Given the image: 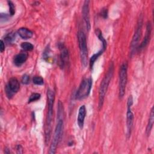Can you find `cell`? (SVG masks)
Wrapping results in <instances>:
<instances>
[{"instance_id":"11","label":"cell","mask_w":154,"mask_h":154,"mask_svg":"<svg viewBox=\"0 0 154 154\" xmlns=\"http://www.w3.org/2000/svg\"><path fill=\"white\" fill-rule=\"evenodd\" d=\"M89 1H85L82 6V17L85 25V27L87 31H89L91 28L90 20V10H89Z\"/></svg>"},{"instance_id":"17","label":"cell","mask_w":154,"mask_h":154,"mask_svg":"<svg viewBox=\"0 0 154 154\" xmlns=\"http://www.w3.org/2000/svg\"><path fill=\"white\" fill-rule=\"evenodd\" d=\"M96 34L97 35L98 38L101 41V42L102 43V49L104 51L106 49V45H107L106 41L105 39V38L103 37V35L102 34L101 31L99 28L96 29Z\"/></svg>"},{"instance_id":"8","label":"cell","mask_w":154,"mask_h":154,"mask_svg":"<svg viewBox=\"0 0 154 154\" xmlns=\"http://www.w3.org/2000/svg\"><path fill=\"white\" fill-rule=\"evenodd\" d=\"M133 104V98L131 95L129 96L127 101V112H126V135L129 138L131 136L132 128L134 122V114L131 110V107Z\"/></svg>"},{"instance_id":"15","label":"cell","mask_w":154,"mask_h":154,"mask_svg":"<svg viewBox=\"0 0 154 154\" xmlns=\"http://www.w3.org/2000/svg\"><path fill=\"white\" fill-rule=\"evenodd\" d=\"M17 34L22 39H29L33 35V32L26 28H20L17 30Z\"/></svg>"},{"instance_id":"7","label":"cell","mask_w":154,"mask_h":154,"mask_svg":"<svg viewBox=\"0 0 154 154\" xmlns=\"http://www.w3.org/2000/svg\"><path fill=\"white\" fill-rule=\"evenodd\" d=\"M142 27H143V16L141 15L138 20L136 30L132 37L131 43V54L132 55L135 53L136 50H137L138 42L141 36L142 33Z\"/></svg>"},{"instance_id":"22","label":"cell","mask_w":154,"mask_h":154,"mask_svg":"<svg viewBox=\"0 0 154 154\" xmlns=\"http://www.w3.org/2000/svg\"><path fill=\"white\" fill-rule=\"evenodd\" d=\"M32 82L34 84L38 85H42L44 84V80L42 77L40 76H35L32 79Z\"/></svg>"},{"instance_id":"27","label":"cell","mask_w":154,"mask_h":154,"mask_svg":"<svg viewBox=\"0 0 154 154\" xmlns=\"http://www.w3.org/2000/svg\"><path fill=\"white\" fill-rule=\"evenodd\" d=\"M0 43V51L1 52H3L5 50V43L2 40H1Z\"/></svg>"},{"instance_id":"20","label":"cell","mask_w":154,"mask_h":154,"mask_svg":"<svg viewBox=\"0 0 154 154\" xmlns=\"http://www.w3.org/2000/svg\"><path fill=\"white\" fill-rule=\"evenodd\" d=\"M20 46L25 51H31L34 49L33 45L29 42H23L22 43Z\"/></svg>"},{"instance_id":"12","label":"cell","mask_w":154,"mask_h":154,"mask_svg":"<svg viewBox=\"0 0 154 154\" xmlns=\"http://www.w3.org/2000/svg\"><path fill=\"white\" fill-rule=\"evenodd\" d=\"M151 32H152V25L150 22H148L146 25V34L144 35V37L140 45L139 46H138L137 50L141 51L143 50L144 48L146 47V46L148 45L149 42L150 40V35H151Z\"/></svg>"},{"instance_id":"2","label":"cell","mask_w":154,"mask_h":154,"mask_svg":"<svg viewBox=\"0 0 154 154\" xmlns=\"http://www.w3.org/2000/svg\"><path fill=\"white\" fill-rule=\"evenodd\" d=\"M113 73H114V64L112 62H111L109 64L107 73L105 75L103 79H102L100 85V87L99 90V102H98V108L99 110L102 108L103 106L105 94L108 90L110 81L111 80V78L112 77Z\"/></svg>"},{"instance_id":"16","label":"cell","mask_w":154,"mask_h":154,"mask_svg":"<svg viewBox=\"0 0 154 154\" xmlns=\"http://www.w3.org/2000/svg\"><path fill=\"white\" fill-rule=\"evenodd\" d=\"M153 122H154V113H153V107H152V109H151V111H150L148 123H147V127H146V134L147 135H150L151 130L153 128Z\"/></svg>"},{"instance_id":"3","label":"cell","mask_w":154,"mask_h":154,"mask_svg":"<svg viewBox=\"0 0 154 154\" xmlns=\"http://www.w3.org/2000/svg\"><path fill=\"white\" fill-rule=\"evenodd\" d=\"M63 129H64V120L63 118H57V122L55 126L53 139L52 140L49 153L54 154L56 152L57 147L60 143L63 134Z\"/></svg>"},{"instance_id":"29","label":"cell","mask_w":154,"mask_h":154,"mask_svg":"<svg viewBox=\"0 0 154 154\" xmlns=\"http://www.w3.org/2000/svg\"><path fill=\"white\" fill-rule=\"evenodd\" d=\"M5 153H10V150H8V149H7V148H6L5 149Z\"/></svg>"},{"instance_id":"19","label":"cell","mask_w":154,"mask_h":154,"mask_svg":"<svg viewBox=\"0 0 154 154\" xmlns=\"http://www.w3.org/2000/svg\"><path fill=\"white\" fill-rule=\"evenodd\" d=\"M15 38H16V34L13 32H10V33L7 34L5 36L4 40L7 43L9 44V43H11L12 42H13L15 40Z\"/></svg>"},{"instance_id":"25","label":"cell","mask_w":154,"mask_h":154,"mask_svg":"<svg viewBox=\"0 0 154 154\" xmlns=\"http://www.w3.org/2000/svg\"><path fill=\"white\" fill-rule=\"evenodd\" d=\"M29 81H30V78H29V75H28L26 74H25L22 76V79H21V81H22V84L27 85L29 83Z\"/></svg>"},{"instance_id":"6","label":"cell","mask_w":154,"mask_h":154,"mask_svg":"<svg viewBox=\"0 0 154 154\" xmlns=\"http://www.w3.org/2000/svg\"><path fill=\"white\" fill-rule=\"evenodd\" d=\"M128 64L123 63L120 68L119 70V96L120 99H122L125 94L126 87L128 79Z\"/></svg>"},{"instance_id":"21","label":"cell","mask_w":154,"mask_h":154,"mask_svg":"<svg viewBox=\"0 0 154 154\" xmlns=\"http://www.w3.org/2000/svg\"><path fill=\"white\" fill-rule=\"evenodd\" d=\"M40 97H41V95L40 93H32L28 99V103H31V102L38 100L40 99Z\"/></svg>"},{"instance_id":"4","label":"cell","mask_w":154,"mask_h":154,"mask_svg":"<svg viewBox=\"0 0 154 154\" xmlns=\"http://www.w3.org/2000/svg\"><path fill=\"white\" fill-rule=\"evenodd\" d=\"M78 41L79 48L80 57L81 64L83 67H86L87 65L88 49L86 42V37L83 31L80 30L78 32Z\"/></svg>"},{"instance_id":"23","label":"cell","mask_w":154,"mask_h":154,"mask_svg":"<svg viewBox=\"0 0 154 154\" xmlns=\"http://www.w3.org/2000/svg\"><path fill=\"white\" fill-rule=\"evenodd\" d=\"M8 7H9V11H10V14L11 16H13L15 13V6L14 4L11 1H7Z\"/></svg>"},{"instance_id":"9","label":"cell","mask_w":154,"mask_h":154,"mask_svg":"<svg viewBox=\"0 0 154 154\" xmlns=\"http://www.w3.org/2000/svg\"><path fill=\"white\" fill-rule=\"evenodd\" d=\"M20 88V84L19 81L16 78H11L5 88V91L7 97L8 99H11L14 94L16 93Z\"/></svg>"},{"instance_id":"14","label":"cell","mask_w":154,"mask_h":154,"mask_svg":"<svg viewBox=\"0 0 154 154\" xmlns=\"http://www.w3.org/2000/svg\"><path fill=\"white\" fill-rule=\"evenodd\" d=\"M28 55L27 53H20L17 54L13 59L14 64L16 66H22L27 60Z\"/></svg>"},{"instance_id":"1","label":"cell","mask_w":154,"mask_h":154,"mask_svg":"<svg viewBox=\"0 0 154 154\" xmlns=\"http://www.w3.org/2000/svg\"><path fill=\"white\" fill-rule=\"evenodd\" d=\"M48 98V111L45 122V141L47 144L51 138V134L52 131V122L53 119V106L55 100L54 92L51 89H48L47 91Z\"/></svg>"},{"instance_id":"28","label":"cell","mask_w":154,"mask_h":154,"mask_svg":"<svg viewBox=\"0 0 154 154\" xmlns=\"http://www.w3.org/2000/svg\"><path fill=\"white\" fill-rule=\"evenodd\" d=\"M16 150H17V153H23V149L20 145L17 146Z\"/></svg>"},{"instance_id":"24","label":"cell","mask_w":154,"mask_h":154,"mask_svg":"<svg viewBox=\"0 0 154 154\" xmlns=\"http://www.w3.org/2000/svg\"><path fill=\"white\" fill-rule=\"evenodd\" d=\"M49 54H50V48H49V46H48L46 48V49H45V51H44V52H43V58H44L45 60H48V59L50 58Z\"/></svg>"},{"instance_id":"13","label":"cell","mask_w":154,"mask_h":154,"mask_svg":"<svg viewBox=\"0 0 154 154\" xmlns=\"http://www.w3.org/2000/svg\"><path fill=\"white\" fill-rule=\"evenodd\" d=\"M86 116V108L85 105H81L78 110L77 122L78 126L82 129L84 126V120Z\"/></svg>"},{"instance_id":"18","label":"cell","mask_w":154,"mask_h":154,"mask_svg":"<svg viewBox=\"0 0 154 154\" xmlns=\"http://www.w3.org/2000/svg\"><path fill=\"white\" fill-rule=\"evenodd\" d=\"M103 51L102 49L100 51H99V52H97V53H95L94 54H93L91 57L90 59V69H92L93 67L94 66V64L95 63V61L97 60V59L102 54Z\"/></svg>"},{"instance_id":"5","label":"cell","mask_w":154,"mask_h":154,"mask_svg":"<svg viewBox=\"0 0 154 154\" xmlns=\"http://www.w3.org/2000/svg\"><path fill=\"white\" fill-rule=\"evenodd\" d=\"M93 80L91 77L84 79L76 91L75 97L77 100H82L88 96L91 87H92Z\"/></svg>"},{"instance_id":"26","label":"cell","mask_w":154,"mask_h":154,"mask_svg":"<svg viewBox=\"0 0 154 154\" xmlns=\"http://www.w3.org/2000/svg\"><path fill=\"white\" fill-rule=\"evenodd\" d=\"M100 16L106 19L108 16V10L106 8H103L100 11Z\"/></svg>"},{"instance_id":"10","label":"cell","mask_w":154,"mask_h":154,"mask_svg":"<svg viewBox=\"0 0 154 154\" xmlns=\"http://www.w3.org/2000/svg\"><path fill=\"white\" fill-rule=\"evenodd\" d=\"M58 48L60 51L58 65L61 69H64L69 63V51L68 49L65 47V46L62 43L59 44Z\"/></svg>"}]
</instances>
